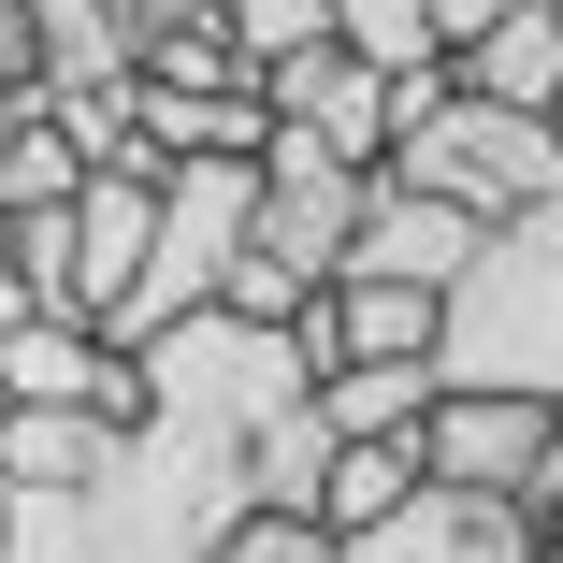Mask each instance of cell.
Returning a JSON list of instances; mask_svg holds the SVG:
<instances>
[{
  "instance_id": "cell-1",
  "label": "cell",
  "mask_w": 563,
  "mask_h": 563,
  "mask_svg": "<svg viewBox=\"0 0 563 563\" xmlns=\"http://www.w3.org/2000/svg\"><path fill=\"white\" fill-rule=\"evenodd\" d=\"M232 448H246L232 419L145 390V419L73 492H0V563H202L246 520V463Z\"/></svg>"
},
{
  "instance_id": "cell-2",
  "label": "cell",
  "mask_w": 563,
  "mask_h": 563,
  "mask_svg": "<svg viewBox=\"0 0 563 563\" xmlns=\"http://www.w3.org/2000/svg\"><path fill=\"white\" fill-rule=\"evenodd\" d=\"M433 390H534V405H563V188L492 217L477 261L433 289Z\"/></svg>"
},
{
  "instance_id": "cell-3",
  "label": "cell",
  "mask_w": 563,
  "mask_h": 563,
  "mask_svg": "<svg viewBox=\"0 0 563 563\" xmlns=\"http://www.w3.org/2000/svg\"><path fill=\"white\" fill-rule=\"evenodd\" d=\"M376 174H390V188H433V202H463V217H520V202H549V188H563L549 131H534V117H506V101H433V117H419Z\"/></svg>"
},
{
  "instance_id": "cell-4",
  "label": "cell",
  "mask_w": 563,
  "mask_h": 563,
  "mask_svg": "<svg viewBox=\"0 0 563 563\" xmlns=\"http://www.w3.org/2000/svg\"><path fill=\"white\" fill-rule=\"evenodd\" d=\"M362 202H376V174H362V159H332V145L289 131V117L246 145V246H275L289 275H332V261H347Z\"/></svg>"
},
{
  "instance_id": "cell-5",
  "label": "cell",
  "mask_w": 563,
  "mask_h": 563,
  "mask_svg": "<svg viewBox=\"0 0 563 563\" xmlns=\"http://www.w3.org/2000/svg\"><path fill=\"white\" fill-rule=\"evenodd\" d=\"M534 506L520 492H448V477H405L376 520L332 534V563H534Z\"/></svg>"
},
{
  "instance_id": "cell-6",
  "label": "cell",
  "mask_w": 563,
  "mask_h": 563,
  "mask_svg": "<svg viewBox=\"0 0 563 563\" xmlns=\"http://www.w3.org/2000/svg\"><path fill=\"white\" fill-rule=\"evenodd\" d=\"M534 433H549L534 390H433L405 448H419V477H448V492H520L534 477Z\"/></svg>"
},
{
  "instance_id": "cell-7",
  "label": "cell",
  "mask_w": 563,
  "mask_h": 563,
  "mask_svg": "<svg viewBox=\"0 0 563 563\" xmlns=\"http://www.w3.org/2000/svg\"><path fill=\"white\" fill-rule=\"evenodd\" d=\"M159 174H174V159H145V145H117V159H87V174H73V202H58V232H73V303L131 289L145 217H159Z\"/></svg>"
},
{
  "instance_id": "cell-8",
  "label": "cell",
  "mask_w": 563,
  "mask_h": 563,
  "mask_svg": "<svg viewBox=\"0 0 563 563\" xmlns=\"http://www.w3.org/2000/svg\"><path fill=\"white\" fill-rule=\"evenodd\" d=\"M477 232H492V217H463V202H433V188H390V174H376V202H362V232H347V261H332V275L448 289V275L477 261Z\"/></svg>"
},
{
  "instance_id": "cell-9",
  "label": "cell",
  "mask_w": 563,
  "mask_h": 563,
  "mask_svg": "<svg viewBox=\"0 0 563 563\" xmlns=\"http://www.w3.org/2000/svg\"><path fill=\"white\" fill-rule=\"evenodd\" d=\"M448 87L463 101H506V117H549V87H563V15L534 0V15H492L448 44Z\"/></svg>"
},
{
  "instance_id": "cell-10",
  "label": "cell",
  "mask_w": 563,
  "mask_h": 563,
  "mask_svg": "<svg viewBox=\"0 0 563 563\" xmlns=\"http://www.w3.org/2000/svg\"><path fill=\"white\" fill-rule=\"evenodd\" d=\"M303 405H318V433H332V448H362V433H419L433 362H332V376H303Z\"/></svg>"
},
{
  "instance_id": "cell-11",
  "label": "cell",
  "mask_w": 563,
  "mask_h": 563,
  "mask_svg": "<svg viewBox=\"0 0 563 563\" xmlns=\"http://www.w3.org/2000/svg\"><path fill=\"white\" fill-rule=\"evenodd\" d=\"M101 390V332L87 318H15L0 332V405H87Z\"/></svg>"
},
{
  "instance_id": "cell-12",
  "label": "cell",
  "mask_w": 563,
  "mask_h": 563,
  "mask_svg": "<svg viewBox=\"0 0 563 563\" xmlns=\"http://www.w3.org/2000/svg\"><path fill=\"white\" fill-rule=\"evenodd\" d=\"M15 30H30V73L44 87H117L131 73V30L101 15V0H15Z\"/></svg>"
},
{
  "instance_id": "cell-13",
  "label": "cell",
  "mask_w": 563,
  "mask_h": 563,
  "mask_svg": "<svg viewBox=\"0 0 563 563\" xmlns=\"http://www.w3.org/2000/svg\"><path fill=\"white\" fill-rule=\"evenodd\" d=\"M232 463H246V506H261V520H303V506H318V463H332V433H318V405H275V419H246Z\"/></svg>"
},
{
  "instance_id": "cell-14",
  "label": "cell",
  "mask_w": 563,
  "mask_h": 563,
  "mask_svg": "<svg viewBox=\"0 0 563 563\" xmlns=\"http://www.w3.org/2000/svg\"><path fill=\"white\" fill-rule=\"evenodd\" d=\"M131 73H145V87H188V101H217V87H261V73H246V44L217 30V15H174V30H145V44H131Z\"/></svg>"
},
{
  "instance_id": "cell-15",
  "label": "cell",
  "mask_w": 563,
  "mask_h": 563,
  "mask_svg": "<svg viewBox=\"0 0 563 563\" xmlns=\"http://www.w3.org/2000/svg\"><path fill=\"white\" fill-rule=\"evenodd\" d=\"M405 477H419V448H405V433H362V448H332V463H318V506H303V520L347 534V520H376Z\"/></svg>"
},
{
  "instance_id": "cell-16",
  "label": "cell",
  "mask_w": 563,
  "mask_h": 563,
  "mask_svg": "<svg viewBox=\"0 0 563 563\" xmlns=\"http://www.w3.org/2000/svg\"><path fill=\"white\" fill-rule=\"evenodd\" d=\"M347 58H433V0H318Z\"/></svg>"
},
{
  "instance_id": "cell-17",
  "label": "cell",
  "mask_w": 563,
  "mask_h": 563,
  "mask_svg": "<svg viewBox=\"0 0 563 563\" xmlns=\"http://www.w3.org/2000/svg\"><path fill=\"white\" fill-rule=\"evenodd\" d=\"M303 289H318V275H289L275 246H232V275H217V303L261 318V332H289V318H303Z\"/></svg>"
},
{
  "instance_id": "cell-18",
  "label": "cell",
  "mask_w": 563,
  "mask_h": 563,
  "mask_svg": "<svg viewBox=\"0 0 563 563\" xmlns=\"http://www.w3.org/2000/svg\"><path fill=\"white\" fill-rule=\"evenodd\" d=\"M202 15H217V30H232V44H246V73H261L275 44H318V30H332V15H318V0H202Z\"/></svg>"
},
{
  "instance_id": "cell-19",
  "label": "cell",
  "mask_w": 563,
  "mask_h": 563,
  "mask_svg": "<svg viewBox=\"0 0 563 563\" xmlns=\"http://www.w3.org/2000/svg\"><path fill=\"white\" fill-rule=\"evenodd\" d=\"M202 563H332V534H318V520H261V506H246Z\"/></svg>"
},
{
  "instance_id": "cell-20",
  "label": "cell",
  "mask_w": 563,
  "mask_h": 563,
  "mask_svg": "<svg viewBox=\"0 0 563 563\" xmlns=\"http://www.w3.org/2000/svg\"><path fill=\"white\" fill-rule=\"evenodd\" d=\"M520 506H534V534H563V405H549V433H534V477H520Z\"/></svg>"
},
{
  "instance_id": "cell-21",
  "label": "cell",
  "mask_w": 563,
  "mask_h": 563,
  "mask_svg": "<svg viewBox=\"0 0 563 563\" xmlns=\"http://www.w3.org/2000/svg\"><path fill=\"white\" fill-rule=\"evenodd\" d=\"M492 15H534V0H433V58L463 44V30H492Z\"/></svg>"
},
{
  "instance_id": "cell-22",
  "label": "cell",
  "mask_w": 563,
  "mask_h": 563,
  "mask_svg": "<svg viewBox=\"0 0 563 563\" xmlns=\"http://www.w3.org/2000/svg\"><path fill=\"white\" fill-rule=\"evenodd\" d=\"M101 15H117V30L145 44V30H174V15H202V0H101Z\"/></svg>"
},
{
  "instance_id": "cell-23",
  "label": "cell",
  "mask_w": 563,
  "mask_h": 563,
  "mask_svg": "<svg viewBox=\"0 0 563 563\" xmlns=\"http://www.w3.org/2000/svg\"><path fill=\"white\" fill-rule=\"evenodd\" d=\"M0 73H30V30H15V0H0Z\"/></svg>"
},
{
  "instance_id": "cell-24",
  "label": "cell",
  "mask_w": 563,
  "mask_h": 563,
  "mask_svg": "<svg viewBox=\"0 0 563 563\" xmlns=\"http://www.w3.org/2000/svg\"><path fill=\"white\" fill-rule=\"evenodd\" d=\"M15 318H30V289H15V246H0V332H15Z\"/></svg>"
},
{
  "instance_id": "cell-25",
  "label": "cell",
  "mask_w": 563,
  "mask_h": 563,
  "mask_svg": "<svg viewBox=\"0 0 563 563\" xmlns=\"http://www.w3.org/2000/svg\"><path fill=\"white\" fill-rule=\"evenodd\" d=\"M534 131H549V159H563V87H549V117H534Z\"/></svg>"
},
{
  "instance_id": "cell-26",
  "label": "cell",
  "mask_w": 563,
  "mask_h": 563,
  "mask_svg": "<svg viewBox=\"0 0 563 563\" xmlns=\"http://www.w3.org/2000/svg\"><path fill=\"white\" fill-rule=\"evenodd\" d=\"M534 563H563V534H549V549H534Z\"/></svg>"
},
{
  "instance_id": "cell-27",
  "label": "cell",
  "mask_w": 563,
  "mask_h": 563,
  "mask_svg": "<svg viewBox=\"0 0 563 563\" xmlns=\"http://www.w3.org/2000/svg\"><path fill=\"white\" fill-rule=\"evenodd\" d=\"M549 15H563V0H549Z\"/></svg>"
}]
</instances>
